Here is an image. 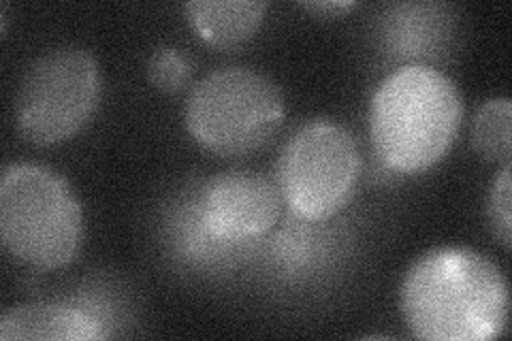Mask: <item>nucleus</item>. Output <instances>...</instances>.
I'll list each match as a JSON object with an SVG mask.
<instances>
[{"label": "nucleus", "mask_w": 512, "mask_h": 341, "mask_svg": "<svg viewBox=\"0 0 512 341\" xmlns=\"http://www.w3.org/2000/svg\"><path fill=\"white\" fill-rule=\"evenodd\" d=\"M399 310L425 341H489L508 327L510 288L489 256L466 246H438L404 273Z\"/></svg>", "instance_id": "nucleus-1"}, {"label": "nucleus", "mask_w": 512, "mask_h": 341, "mask_svg": "<svg viewBox=\"0 0 512 341\" xmlns=\"http://www.w3.org/2000/svg\"><path fill=\"white\" fill-rule=\"evenodd\" d=\"M284 99L274 79L248 69L224 67L192 86L184 126L203 150L222 158L246 156L278 133Z\"/></svg>", "instance_id": "nucleus-4"}, {"label": "nucleus", "mask_w": 512, "mask_h": 341, "mask_svg": "<svg viewBox=\"0 0 512 341\" xmlns=\"http://www.w3.org/2000/svg\"><path fill=\"white\" fill-rule=\"evenodd\" d=\"M188 20L201 41L231 50L256 35L265 20L263 0H195L184 5Z\"/></svg>", "instance_id": "nucleus-9"}, {"label": "nucleus", "mask_w": 512, "mask_h": 341, "mask_svg": "<svg viewBox=\"0 0 512 341\" xmlns=\"http://www.w3.org/2000/svg\"><path fill=\"white\" fill-rule=\"evenodd\" d=\"M306 9H310V11H320V13H331V11H335V13H344L346 9H350V7H355V3H306L303 5Z\"/></svg>", "instance_id": "nucleus-13"}, {"label": "nucleus", "mask_w": 512, "mask_h": 341, "mask_svg": "<svg viewBox=\"0 0 512 341\" xmlns=\"http://www.w3.org/2000/svg\"><path fill=\"white\" fill-rule=\"evenodd\" d=\"M463 96L446 73L406 64L384 77L370 103V137L387 169L416 175L451 152L463 124Z\"/></svg>", "instance_id": "nucleus-2"}, {"label": "nucleus", "mask_w": 512, "mask_h": 341, "mask_svg": "<svg viewBox=\"0 0 512 341\" xmlns=\"http://www.w3.org/2000/svg\"><path fill=\"white\" fill-rule=\"evenodd\" d=\"M190 62L173 47H158L148 60V79L160 92H180L190 79Z\"/></svg>", "instance_id": "nucleus-12"}, {"label": "nucleus", "mask_w": 512, "mask_h": 341, "mask_svg": "<svg viewBox=\"0 0 512 341\" xmlns=\"http://www.w3.org/2000/svg\"><path fill=\"white\" fill-rule=\"evenodd\" d=\"M101 92V67L88 50L54 47L26 69L15 96V124L28 143L69 141L92 120Z\"/></svg>", "instance_id": "nucleus-5"}, {"label": "nucleus", "mask_w": 512, "mask_h": 341, "mask_svg": "<svg viewBox=\"0 0 512 341\" xmlns=\"http://www.w3.org/2000/svg\"><path fill=\"white\" fill-rule=\"evenodd\" d=\"M199 222L216 241L239 243L263 237L274 229L282 197L267 177L233 171L207 182L199 197Z\"/></svg>", "instance_id": "nucleus-7"}, {"label": "nucleus", "mask_w": 512, "mask_h": 341, "mask_svg": "<svg viewBox=\"0 0 512 341\" xmlns=\"http://www.w3.org/2000/svg\"><path fill=\"white\" fill-rule=\"evenodd\" d=\"M282 203L306 222H323L342 211L357 190L361 154L344 126L316 120L286 141L278 158Z\"/></svg>", "instance_id": "nucleus-6"}, {"label": "nucleus", "mask_w": 512, "mask_h": 341, "mask_svg": "<svg viewBox=\"0 0 512 341\" xmlns=\"http://www.w3.org/2000/svg\"><path fill=\"white\" fill-rule=\"evenodd\" d=\"M0 239L28 267L62 269L84 241V209L58 171L37 162H13L0 180Z\"/></svg>", "instance_id": "nucleus-3"}, {"label": "nucleus", "mask_w": 512, "mask_h": 341, "mask_svg": "<svg viewBox=\"0 0 512 341\" xmlns=\"http://www.w3.org/2000/svg\"><path fill=\"white\" fill-rule=\"evenodd\" d=\"M512 162L491 180L487 192V220L493 237L504 250L512 248Z\"/></svg>", "instance_id": "nucleus-11"}, {"label": "nucleus", "mask_w": 512, "mask_h": 341, "mask_svg": "<svg viewBox=\"0 0 512 341\" xmlns=\"http://www.w3.org/2000/svg\"><path fill=\"white\" fill-rule=\"evenodd\" d=\"M105 337L90 312L60 303L15 305L0 318L3 341H94Z\"/></svg>", "instance_id": "nucleus-8"}, {"label": "nucleus", "mask_w": 512, "mask_h": 341, "mask_svg": "<svg viewBox=\"0 0 512 341\" xmlns=\"http://www.w3.org/2000/svg\"><path fill=\"white\" fill-rule=\"evenodd\" d=\"M474 150L489 162H512V103L506 96L489 99L472 122Z\"/></svg>", "instance_id": "nucleus-10"}]
</instances>
